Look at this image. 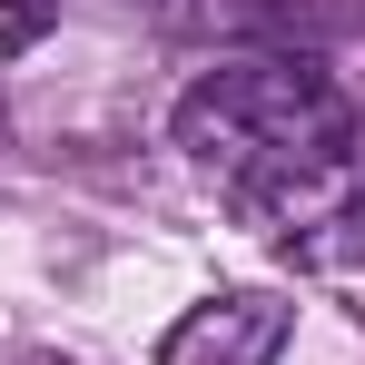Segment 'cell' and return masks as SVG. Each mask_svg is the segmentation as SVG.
<instances>
[{"instance_id":"1","label":"cell","mask_w":365,"mask_h":365,"mask_svg":"<svg viewBox=\"0 0 365 365\" xmlns=\"http://www.w3.org/2000/svg\"><path fill=\"white\" fill-rule=\"evenodd\" d=\"M178 148L297 267L365 257V119L316 60H227L178 99Z\"/></svg>"},{"instance_id":"3","label":"cell","mask_w":365,"mask_h":365,"mask_svg":"<svg viewBox=\"0 0 365 365\" xmlns=\"http://www.w3.org/2000/svg\"><path fill=\"white\" fill-rule=\"evenodd\" d=\"M10 10H20V20H40V10H50V0H10Z\"/></svg>"},{"instance_id":"2","label":"cell","mask_w":365,"mask_h":365,"mask_svg":"<svg viewBox=\"0 0 365 365\" xmlns=\"http://www.w3.org/2000/svg\"><path fill=\"white\" fill-rule=\"evenodd\" d=\"M287 336H297V306L277 287H227L158 336V365H277Z\"/></svg>"}]
</instances>
